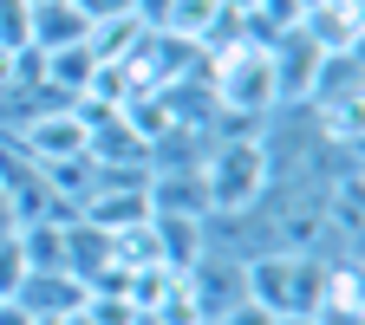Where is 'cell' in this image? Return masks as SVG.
Here are the masks:
<instances>
[{
  "instance_id": "6da1fadb",
  "label": "cell",
  "mask_w": 365,
  "mask_h": 325,
  "mask_svg": "<svg viewBox=\"0 0 365 325\" xmlns=\"http://www.w3.org/2000/svg\"><path fill=\"white\" fill-rule=\"evenodd\" d=\"M196 182H202V208H209V221H235V215H248V208L267 196L274 156H267V144H209Z\"/></svg>"
},
{
  "instance_id": "7a4b0ae2",
  "label": "cell",
  "mask_w": 365,
  "mask_h": 325,
  "mask_svg": "<svg viewBox=\"0 0 365 325\" xmlns=\"http://www.w3.org/2000/svg\"><path fill=\"white\" fill-rule=\"evenodd\" d=\"M327 267H333V254H281V247L242 254L248 299L267 306L274 319H281V312H313L319 293H327Z\"/></svg>"
},
{
  "instance_id": "3957f363",
  "label": "cell",
  "mask_w": 365,
  "mask_h": 325,
  "mask_svg": "<svg viewBox=\"0 0 365 325\" xmlns=\"http://www.w3.org/2000/svg\"><path fill=\"white\" fill-rule=\"evenodd\" d=\"M85 144H91V130H85V117L72 111V105H46L39 117H26V130L14 137V150L20 156H33V163H66V156H85Z\"/></svg>"
},
{
  "instance_id": "277c9868",
  "label": "cell",
  "mask_w": 365,
  "mask_h": 325,
  "mask_svg": "<svg viewBox=\"0 0 365 325\" xmlns=\"http://www.w3.org/2000/svg\"><path fill=\"white\" fill-rule=\"evenodd\" d=\"M300 111H313V117H352V111H365L359 53H319V72H313V91H307Z\"/></svg>"
},
{
  "instance_id": "5b68a950",
  "label": "cell",
  "mask_w": 365,
  "mask_h": 325,
  "mask_svg": "<svg viewBox=\"0 0 365 325\" xmlns=\"http://www.w3.org/2000/svg\"><path fill=\"white\" fill-rule=\"evenodd\" d=\"M182 287L196 293L202 319H222L235 299H248V273H242V254H228V247H202V260L182 273Z\"/></svg>"
},
{
  "instance_id": "8992f818",
  "label": "cell",
  "mask_w": 365,
  "mask_h": 325,
  "mask_svg": "<svg viewBox=\"0 0 365 325\" xmlns=\"http://www.w3.org/2000/svg\"><path fill=\"white\" fill-rule=\"evenodd\" d=\"M267 65H274V105H307V91H313V72H319V46L300 33V26H287L281 39L267 46Z\"/></svg>"
},
{
  "instance_id": "52a82bcc",
  "label": "cell",
  "mask_w": 365,
  "mask_h": 325,
  "mask_svg": "<svg viewBox=\"0 0 365 325\" xmlns=\"http://www.w3.org/2000/svg\"><path fill=\"white\" fill-rule=\"evenodd\" d=\"M78 221L105 228V235H118L130 221H150V176L144 182H98V189L78 202Z\"/></svg>"
},
{
  "instance_id": "ba28073f",
  "label": "cell",
  "mask_w": 365,
  "mask_h": 325,
  "mask_svg": "<svg viewBox=\"0 0 365 325\" xmlns=\"http://www.w3.org/2000/svg\"><path fill=\"white\" fill-rule=\"evenodd\" d=\"M300 33L319 53H359L365 39V0H319L313 14H300Z\"/></svg>"
},
{
  "instance_id": "9c48e42d",
  "label": "cell",
  "mask_w": 365,
  "mask_h": 325,
  "mask_svg": "<svg viewBox=\"0 0 365 325\" xmlns=\"http://www.w3.org/2000/svg\"><path fill=\"white\" fill-rule=\"evenodd\" d=\"M91 20L72 7V0H33V46L39 53H59V46H85Z\"/></svg>"
},
{
  "instance_id": "30bf717a",
  "label": "cell",
  "mask_w": 365,
  "mask_h": 325,
  "mask_svg": "<svg viewBox=\"0 0 365 325\" xmlns=\"http://www.w3.org/2000/svg\"><path fill=\"white\" fill-rule=\"evenodd\" d=\"M150 228H157L163 267H176V273H190L209 247V221H196V215H150Z\"/></svg>"
},
{
  "instance_id": "8fae6325",
  "label": "cell",
  "mask_w": 365,
  "mask_h": 325,
  "mask_svg": "<svg viewBox=\"0 0 365 325\" xmlns=\"http://www.w3.org/2000/svg\"><path fill=\"white\" fill-rule=\"evenodd\" d=\"M20 306H26L33 319H66V312L85 306V280H72V273H26Z\"/></svg>"
},
{
  "instance_id": "7c38bea8",
  "label": "cell",
  "mask_w": 365,
  "mask_h": 325,
  "mask_svg": "<svg viewBox=\"0 0 365 325\" xmlns=\"http://www.w3.org/2000/svg\"><path fill=\"white\" fill-rule=\"evenodd\" d=\"M98 267H111V235L91 221H66V273L72 280H91Z\"/></svg>"
},
{
  "instance_id": "4fadbf2b",
  "label": "cell",
  "mask_w": 365,
  "mask_h": 325,
  "mask_svg": "<svg viewBox=\"0 0 365 325\" xmlns=\"http://www.w3.org/2000/svg\"><path fill=\"white\" fill-rule=\"evenodd\" d=\"M215 20H222V0H170L157 33H170V39H182V46H202V39L215 33Z\"/></svg>"
},
{
  "instance_id": "5bb4252c",
  "label": "cell",
  "mask_w": 365,
  "mask_h": 325,
  "mask_svg": "<svg viewBox=\"0 0 365 325\" xmlns=\"http://www.w3.org/2000/svg\"><path fill=\"white\" fill-rule=\"evenodd\" d=\"M39 176H46V196L53 202H66V208H78L91 189H98V169H91V156H66V163H39Z\"/></svg>"
},
{
  "instance_id": "9a60e30c",
  "label": "cell",
  "mask_w": 365,
  "mask_h": 325,
  "mask_svg": "<svg viewBox=\"0 0 365 325\" xmlns=\"http://www.w3.org/2000/svg\"><path fill=\"white\" fill-rule=\"evenodd\" d=\"M20 254L33 273H66V228L59 221H26L20 228Z\"/></svg>"
},
{
  "instance_id": "2e32d148",
  "label": "cell",
  "mask_w": 365,
  "mask_h": 325,
  "mask_svg": "<svg viewBox=\"0 0 365 325\" xmlns=\"http://www.w3.org/2000/svg\"><path fill=\"white\" fill-rule=\"evenodd\" d=\"M150 215H196V221H209L202 182L196 176H150Z\"/></svg>"
},
{
  "instance_id": "e0dca14e",
  "label": "cell",
  "mask_w": 365,
  "mask_h": 325,
  "mask_svg": "<svg viewBox=\"0 0 365 325\" xmlns=\"http://www.w3.org/2000/svg\"><path fill=\"white\" fill-rule=\"evenodd\" d=\"M137 33H144V20H137V14H118V20H91V59H98V65H124V53H130V46H137Z\"/></svg>"
},
{
  "instance_id": "ac0fdd59",
  "label": "cell",
  "mask_w": 365,
  "mask_h": 325,
  "mask_svg": "<svg viewBox=\"0 0 365 325\" xmlns=\"http://www.w3.org/2000/svg\"><path fill=\"white\" fill-rule=\"evenodd\" d=\"M111 260L118 267H163V247H157V228L150 221H130L111 235Z\"/></svg>"
},
{
  "instance_id": "d6986e66",
  "label": "cell",
  "mask_w": 365,
  "mask_h": 325,
  "mask_svg": "<svg viewBox=\"0 0 365 325\" xmlns=\"http://www.w3.org/2000/svg\"><path fill=\"white\" fill-rule=\"evenodd\" d=\"M176 280H182L176 267H130V273H124V299H130L137 312H157V306H163V293H170Z\"/></svg>"
},
{
  "instance_id": "ffe728a7",
  "label": "cell",
  "mask_w": 365,
  "mask_h": 325,
  "mask_svg": "<svg viewBox=\"0 0 365 325\" xmlns=\"http://www.w3.org/2000/svg\"><path fill=\"white\" fill-rule=\"evenodd\" d=\"M33 46V0H0V53Z\"/></svg>"
},
{
  "instance_id": "44dd1931",
  "label": "cell",
  "mask_w": 365,
  "mask_h": 325,
  "mask_svg": "<svg viewBox=\"0 0 365 325\" xmlns=\"http://www.w3.org/2000/svg\"><path fill=\"white\" fill-rule=\"evenodd\" d=\"M144 319H157V325H202V306H196V293H190V287L176 280V287L163 293V306H157V312H144Z\"/></svg>"
},
{
  "instance_id": "7402d4cb",
  "label": "cell",
  "mask_w": 365,
  "mask_h": 325,
  "mask_svg": "<svg viewBox=\"0 0 365 325\" xmlns=\"http://www.w3.org/2000/svg\"><path fill=\"white\" fill-rule=\"evenodd\" d=\"M85 319H91V325H137L144 312H137L124 293H85Z\"/></svg>"
},
{
  "instance_id": "603a6c76",
  "label": "cell",
  "mask_w": 365,
  "mask_h": 325,
  "mask_svg": "<svg viewBox=\"0 0 365 325\" xmlns=\"http://www.w3.org/2000/svg\"><path fill=\"white\" fill-rule=\"evenodd\" d=\"M26 254H20V235H7L0 241V299H20V287H26Z\"/></svg>"
},
{
  "instance_id": "cb8c5ba5",
  "label": "cell",
  "mask_w": 365,
  "mask_h": 325,
  "mask_svg": "<svg viewBox=\"0 0 365 325\" xmlns=\"http://www.w3.org/2000/svg\"><path fill=\"white\" fill-rule=\"evenodd\" d=\"M215 325H274V312H267V306H255V299H235Z\"/></svg>"
},
{
  "instance_id": "d4e9b609",
  "label": "cell",
  "mask_w": 365,
  "mask_h": 325,
  "mask_svg": "<svg viewBox=\"0 0 365 325\" xmlns=\"http://www.w3.org/2000/svg\"><path fill=\"white\" fill-rule=\"evenodd\" d=\"M72 7L85 14V20H118V14H130L137 0H72Z\"/></svg>"
},
{
  "instance_id": "484cf974",
  "label": "cell",
  "mask_w": 365,
  "mask_h": 325,
  "mask_svg": "<svg viewBox=\"0 0 365 325\" xmlns=\"http://www.w3.org/2000/svg\"><path fill=\"white\" fill-rule=\"evenodd\" d=\"M0 325H39V319H33L20 299H0Z\"/></svg>"
},
{
  "instance_id": "4316f807",
  "label": "cell",
  "mask_w": 365,
  "mask_h": 325,
  "mask_svg": "<svg viewBox=\"0 0 365 325\" xmlns=\"http://www.w3.org/2000/svg\"><path fill=\"white\" fill-rule=\"evenodd\" d=\"M7 235H20V215H14V202H7V189H0V241Z\"/></svg>"
},
{
  "instance_id": "83f0119b",
  "label": "cell",
  "mask_w": 365,
  "mask_h": 325,
  "mask_svg": "<svg viewBox=\"0 0 365 325\" xmlns=\"http://www.w3.org/2000/svg\"><path fill=\"white\" fill-rule=\"evenodd\" d=\"M14 85V53H0V91Z\"/></svg>"
},
{
  "instance_id": "f1b7e54d",
  "label": "cell",
  "mask_w": 365,
  "mask_h": 325,
  "mask_svg": "<svg viewBox=\"0 0 365 325\" xmlns=\"http://www.w3.org/2000/svg\"><path fill=\"white\" fill-rule=\"evenodd\" d=\"M274 325H313L307 312H281V319H274Z\"/></svg>"
},
{
  "instance_id": "f546056e",
  "label": "cell",
  "mask_w": 365,
  "mask_h": 325,
  "mask_svg": "<svg viewBox=\"0 0 365 325\" xmlns=\"http://www.w3.org/2000/svg\"><path fill=\"white\" fill-rule=\"evenodd\" d=\"M294 7H300V14H313V7H319V0H294Z\"/></svg>"
},
{
  "instance_id": "4dcf8cb0",
  "label": "cell",
  "mask_w": 365,
  "mask_h": 325,
  "mask_svg": "<svg viewBox=\"0 0 365 325\" xmlns=\"http://www.w3.org/2000/svg\"><path fill=\"white\" fill-rule=\"evenodd\" d=\"M202 325H215V319H202Z\"/></svg>"
}]
</instances>
